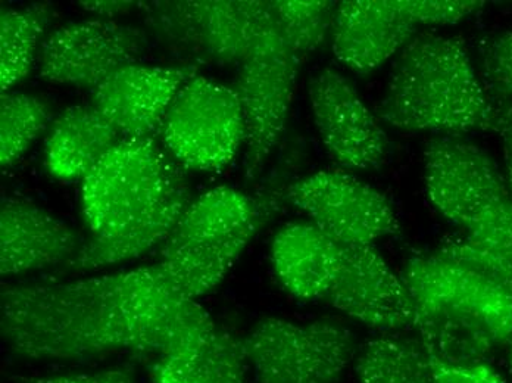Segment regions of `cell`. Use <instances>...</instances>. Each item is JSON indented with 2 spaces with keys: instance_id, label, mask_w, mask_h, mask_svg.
Returning a JSON list of instances; mask_svg holds the SVG:
<instances>
[{
  "instance_id": "6",
  "label": "cell",
  "mask_w": 512,
  "mask_h": 383,
  "mask_svg": "<svg viewBox=\"0 0 512 383\" xmlns=\"http://www.w3.org/2000/svg\"><path fill=\"white\" fill-rule=\"evenodd\" d=\"M159 132L180 167L224 170L245 145V118L236 89L193 77L177 95Z\"/></svg>"
},
{
  "instance_id": "37",
  "label": "cell",
  "mask_w": 512,
  "mask_h": 383,
  "mask_svg": "<svg viewBox=\"0 0 512 383\" xmlns=\"http://www.w3.org/2000/svg\"><path fill=\"white\" fill-rule=\"evenodd\" d=\"M510 348H511V350H510V360H511V366H512V342H511Z\"/></svg>"
},
{
  "instance_id": "32",
  "label": "cell",
  "mask_w": 512,
  "mask_h": 383,
  "mask_svg": "<svg viewBox=\"0 0 512 383\" xmlns=\"http://www.w3.org/2000/svg\"><path fill=\"white\" fill-rule=\"evenodd\" d=\"M429 358L433 383H507L504 376L487 363L455 366Z\"/></svg>"
},
{
  "instance_id": "19",
  "label": "cell",
  "mask_w": 512,
  "mask_h": 383,
  "mask_svg": "<svg viewBox=\"0 0 512 383\" xmlns=\"http://www.w3.org/2000/svg\"><path fill=\"white\" fill-rule=\"evenodd\" d=\"M274 208L276 205L268 201L249 226L227 238L164 244L159 248L156 264L170 277L181 294L196 301L214 291L226 279L249 242L270 219Z\"/></svg>"
},
{
  "instance_id": "7",
  "label": "cell",
  "mask_w": 512,
  "mask_h": 383,
  "mask_svg": "<svg viewBox=\"0 0 512 383\" xmlns=\"http://www.w3.org/2000/svg\"><path fill=\"white\" fill-rule=\"evenodd\" d=\"M286 199L343 245H373L402 230L386 196L346 171H318L298 180Z\"/></svg>"
},
{
  "instance_id": "11",
  "label": "cell",
  "mask_w": 512,
  "mask_h": 383,
  "mask_svg": "<svg viewBox=\"0 0 512 383\" xmlns=\"http://www.w3.org/2000/svg\"><path fill=\"white\" fill-rule=\"evenodd\" d=\"M308 93L318 135L340 167L362 171L383 164L389 140L351 80L324 68L312 77Z\"/></svg>"
},
{
  "instance_id": "18",
  "label": "cell",
  "mask_w": 512,
  "mask_h": 383,
  "mask_svg": "<svg viewBox=\"0 0 512 383\" xmlns=\"http://www.w3.org/2000/svg\"><path fill=\"white\" fill-rule=\"evenodd\" d=\"M270 258L277 279L292 297L326 300L342 266V244L314 221H295L276 233Z\"/></svg>"
},
{
  "instance_id": "23",
  "label": "cell",
  "mask_w": 512,
  "mask_h": 383,
  "mask_svg": "<svg viewBox=\"0 0 512 383\" xmlns=\"http://www.w3.org/2000/svg\"><path fill=\"white\" fill-rule=\"evenodd\" d=\"M359 383H433L430 358L417 339H370L355 356Z\"/></svg>"
},
{
  "instance_id": "8",
  "label": "cell",
  "mask_w": 512,
  "mask_h": 383,
  "mask_svg": "<svg viewBox=\"0 0 512 383\" xmlns=\"http://www.w3.org/2000/svg\"><path fill=\"white\" fill-rule=\"evenodd\" d=\"M143 49L142 31L115 20L68 23L43 43L40 77L52 84L95 90L121 68L137 64Z\"/></svg>"
},
{
  "instance_id": "2",
  "label": "cell",
  "mask_w": 512,
  "mask_h": 383,
  "mask_svg": "<svg viewBox=\"0 0 512 383\" xmlns=\"http://www.w3.org/2000/svg\"><path fill=\"white\" fill-rule=\"evenodd\" d=\"M377 115L405 132H493V104L460 37L415 36L398 54Z\"/></svg>"
},
{
  "instance_id": "30",
  "label": "cell",
  "mask_w": 512,
  "mask_h": 383,
  "mask_svg": "<svg viewBox=\"0 0 512 383\" xmlns=\"http://www.w3.org/2000/svg\"><path fill=\"white\" fill-rule=\"evenodd\" d=\"M415 24L454 26L485 6L480 0H392Z\"/></svg>"
},
{
  "instance_id": "14",
  "label": "cell",
  "mask_w": 512,
  "mask_h": 383,
  "mask_svg": "<svg viewBox=\"0 0 512 383\" xmlns=\"http://www.w3.org/2000/svg\"><path fill=\"white\" fill-rule=\"evenodd\" d=\"M417 28L392 0H345L334 11L333 54L352 73L368 76L411 43Z\"/></svg>"
},
{
  "instance_id": "12",
  "label": "cell",
  "mask_w": 512,
  "mask_h": 383,
  "mask_svg": "<svg viewBox=\"0 0 512 383\" xmlns=\"http://www.w3.org/2000/svg\"><path fill=\"white\" fill-rule=\"evenodd\" d=\"M326 301L365 328L399 332L414 325V302L374 245H343L342 266Z\"/></svg>"
},
{
  "instance_id": "3",
  "label": "cell",
  "mask_w": 512,
  "mask_h": 383,
  "mask_svg": "<svg viewBox=\"0 0 512 383\" xmlns=\"http://www.w3.org/2000/svg\"><path fill=\"white\" fill-rule=\"evenodd\" d=\"M154 137H123L81 185V208L93 236L109 235L155 205L180 176Z\"/></svg>"
},
{
  "instance_id": "15",
  "label": "cell",
  "mask_w": 512,
  "mask_h": 383,
  "mask_svg": "<svg viewBox=\"0 0 512 383\" xmlns=\"http://www.w3.org/2000/svg\"><path fill=\"white\" fill-rule=\"evenodd\" d=\"M84 242L65 221L21 198L2 199L0 273L3 277L65 266Z\"/></svg>"
},
{
  "instance_id": "5",
  "label": "cell",
  "mask_w": 512,
  "mask_h": 383,
  "mask_svg": "<svg viewBox=\"0 0 512 383\" xmlns=\"http://www.w3.org/2000/svg\"><path fill=\"white\" fill-rule=\"evenodd\" d=\"M243 339L258 383H337L358 351L354 332L329 320L265 317Z\"/></svg>"
},
{
  "instance_id": "33",
  "label": "cell",
  "mask_w": 512,
  "mask_h": 383,
  "mask_svg": "<svg viewBox=\"0 0 512 383\" xmlns=\"http://www.w3.org/2000/svg\"><path fill=\"white\" fill-rule=\"evenodd\" d=\"M493 104V132L498 133L504 146L505 183L512 196V98L487 89Z\"/></svg>"
},
{
  "instance_id": "16",
  "label": "cell",
  "mask_w": 512,
  "mask_h": 383,
  "mask_svg": "<svg viewBox=\"0 0 512 383\" xmlns=\"http://www.w3.org/2000/svg\"><path fill=\"white\" fill-rule=\"evenodd\" d=\"M192 192L183 173L174 180L167 193L149 210L124 224L109 235L92 236L64 270L71 273L98 272L106 267L118 266L137 260L155 248H161L173 233Z\"/></svg>"
},
{
  "instance_id": "4",
  "label": "cell",
  "mask_w": 512,
  "mask_h": 383,
  "mask_svg": "<svg viewBox=\"0 0 512 383\" xmlns=\"http://www.w3.org/2000/svg\"><path fill=\"white\" fill-rule=\"evenodd\" d=\"M302 59L290 49L268 11L251 52L239 65L236 92L245 118V170L248 179L261 173L282 139Z\"/></svg>"
},
{
  "instance_id": "27",
  "label": "cell",
  "mask_w": 512,
  "mask_h": 383,
  "mask_svg": "<svg viewBox=\"0 0 512 383\" xmlns=\"http://www.w3.org/2000/svg\"><path fill=\"white\" fill-rule=\"evenodd\" d=\"M337 3L329 0H274L271 2L277 26L293 52L304 58L317 52L332 34Z\"/></svg>"
},
{
  "instance_id": "24",
  "label": "cell",
  "mask_w": 512,
  "mask_h": 383,
  "mask_svg": "<svg viewBox=\"0 0 512 383\" xmlns=\"http://www.w3.org/2000/svg\"><path fill=\"white\" fill-rule=\"evenodd\" d=\"M158 363L190 383H246L251 369L245 339L218 325L192 353L179 360Z\"/></svg>"
},
{
  "instance_id": "26",
  "label": "cell",
  "mask_w": 512,
  "mask_h": 383,
  "mask_svg": "<svg viewBox=\"0 0 512 383\" xmlns=\"http://www.w3.org/2000/svg\"><path fill=\"white\" fill-rule=\"evenodd\" d=\"M51 110L43 99L26 93H2L0 98V164L11 167L46 129Z\"/></svg>"
},
{
  "instance_id": "20",
  "label": "cell",
  "mask_w": 512,
  "mask_h": 383,
  "mask_svg": "<svg viewBox=\"0 0 512 383\" xmlns=\"http://www.w3.org/2000/svg\"><path fill=\"white\" fill-rule=\"evenodd\" d=\"M121 139L98 108L74 105L56 118L46 139V170L59 182L83 180Z\"/></svg>"
},
{
  "instance_id": "22",
  "label": "cell",
  "mask_w": 512,
  "mask_h": 383,
  "mask_svg": "<svg viewBox=\"0 0 512 383\" xmlns=\"http://www.w3.org/2000/svg\"><path fill=\"white\" fill-rule=\"evenodd\" d=\"M267 204L226 186L211 189L192 199L165 244L227 238L249 226Z\"/></svg>"
},
{
  "instance_id": "1",
  "label": "cell",
  "mask_w": 512,
  "mask_h": 383,
  "mask_svg": "<svg viewBox=\"0 0 512 383\" xmlns=\"http://www.w3.org/2000/svg\"><path fill=\"white\" fill-rule=\"evenodd\" d=\"M190 300L164 270L137 267L87 279L3 285L0 329L31 361H86L128 351L158 360Z\"/></svg>"
},
{
  "instance_id": "29",
  "label": "cell",
  "mask_w": 512,
  "mask_h": 383,
  "mask_svg": "<svg viewBox=\"0 0 512 383\" xmlns=\"http://www.w3.org/2000/svg\"><path fill=\"white\" fill-rule=\"evenodd\" d=\"M436 254L495 283L512 300V263L471 245L464 235L442 239Z\"/></svg>"
},
{
  "instance_id": "34",
  "label": "cell",
  "mask_w": 512,
  "mask_h": 383,
  "mask_svg": "<svg viewBox=\"0 0 512 383\" xmlns=\"http://www.w3.org/2000/svg\"><path fill=\"white\" fill-rule=\"evenodd\" d=\"M14 383H137L127 369H108L95 373L61 376H14Z\"/></svg>"
},
{
  "instance_id": "17",
  "label": "cell",
  "mask_w": 512,
  "mask_h": 383,
  "mask_svg": "<svg viewBox=\"0 0 512 383\" xmlns=\"http://www.w3.org/2000/svg\"><path fill=\"white\" fill-rule=\"evenodd\" d=\"M181 48L223 65H240L251 52L270 11L265 0H189L183 2Z\"/></svg>"
},
{
  "instance_id": "28",
  "label": "cell",
  "mask_w": 512,
  "mask_h": 383,
  "mask_svg": "<svg viewBox=\"0 0 512 383\" xmlns=\"http://www.w3.org/2000/svg\"><path fill=\"white\" fill-rule=\"evenodd\" d=\"M464 238L474 247L512 263V196L493 202L464 230Z\"/></svg>"
},
{
  "instance_id": "36",
  "label": "cell",
  "mask_w": 512,
  "mask_h": 383,
  "mask_svg": "<svg viewBox=\"0 0 512 383\" xmlns=\"http://www.w3.org/2000/svg\"><path fill=\"white\" fill-rule=\"evenodd\" d=\"M154 382L155 383H190L186 379L181 378L176 372L170 369V367L164 366V364H154Z\"/></svg>"
},
{
  "instance_id": "13",
  "label": "cell",
  "mask_w": 512,
  "mask_h": 383,
  "mask_svg": "<svg viewBox=\"0 0 512 383\" xmlns=\"http://www.w3.org/2000/svg\"><path fill=\"white\" fill-rule=\"evenodd\" d=\"M193 65H127L99 84L92 105L123 137H152L159 132L184 86L198 76Z\"/></svg>"
},
{
  "instance_id": "31",
  "label": "cell",
  "mask_w": 512,
  "mask_h": 383,
  "mask_svg": "<svg viewBox=\"0 0 512 383\" xmlns=\"http://www.w3.org/2000/svg\"><path fill=\"white\" fill-rule=\"evenodd\" d=\"M487 89L512 98V30L487 42L483 49Z\"/></svg>"
},
{
  "instance_id": "25",
  "label": "cell",
  "mask_w": 512,
  "mask_h": 383,
  "mask_svg": "<svg viewBox=\"0 0 512 383\" xmlns=\"http://www.w3.org/2000/svg\"><path fill=\"white\" fill-rule=\"evenodd\" d=\"M46 3L8 8L0 18V83L2 93L26 79L39 51L40 37L51 20Z\"/></svg>"
},
{
  "instance_id": "35",
  "label": "cell",
  "mask_w": 512,
  "mask_h": 383,
  "mask_svg": "<svg viewBox=\"0 0 512 383\" xmlns=\"http://www.w3.org/2000/svg\"><path fill=\"white\" fill-rule=\"evenodd\" d=\"M81 8L89 14L96 15L101 20H111L127 15L131 9L139 8V2L134 0H84Z\"/></svg>"
},
{
  "instance_id": "10",
  "label": "cell",
  "mask_w": 512,
  "mask_h": 383,
  "mask_svg": "<svg viewBox=\"0 0 512 383\" xmlns=\"http://www.w3.org/2000/svg\"><path fill=\"white\" fill-rule=\"evenodd\" d=\"M414 304L460 314L485 328L499 347L512 342V300L473 270L439 254H414L401 274Z\"/></svg>"
},
{
  "instance_id": "21",
  "label": "cell",
  "mask_w": 512,
  "mask_h": 383,
  "mask_svg": "<svg viewBox=\"0 0 512 383\" xmlns=\"http://www.w3.org/2000/svg\"><path fill=\"white\" fill-rule=\"evenodd\" d=\"M414 302V301H412ZM412 329L430 357L455 366L487 363L499 347L493 336L473 320L430 305L414 304Z\"/></svg>"
},
{
  "instance_id": "9",
  "label": "cell",
  "mask_w": 512,
  "mask_h": 383,
  "mask_svg": "<svg viewBox=\"0 0 512 383\" xmlns=\"http://www.w3.org/2000/svg\"><path fill=\"white\" fill-rule=\"evenodd\" d=\"M423 177L430 204L462 230L510 193L485 149L458 137H436L427 143Z\"/></svg>"
}]
</instances>
